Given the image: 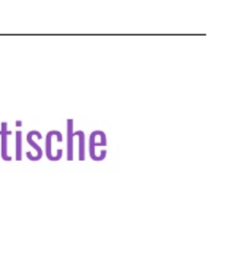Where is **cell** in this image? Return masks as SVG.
<instances>
[{
	"instance_id": "cell-1",
	"label": "cell",
	"mask_w": 241,
	"mask_h": 256,
	"mask_svg": "<svg viewBox=\"0 0 241 256\" xmlns=\"http://www.w3.org/2000/svg\"><path fill=\"white\" fill-rule=\"evenodd\" d=\"M53 136H56L57 137V140L59 142H62L63 141V137H62V134L61 132L59 131H56V130H52L50 132L47 133L46 135V156L48 158V160L50 161H58L61 159L62 157V154H63V150L62 149H59L57 151V155L54 157L52 155V148H51V141H52V137Z\"/></svg>"
},
{
	"instance_id": "cell-2",
	"label": "cell",
	"mask_w": 241,
	"mask_h": 256,
	"mask_svg": "<svg viewBox=\"0 0 241 256\" xmlns=\"http://www.w3.org/2000/svg\"><path fill=\"white\" fill-rule=\"evenodd\" d=\"M96 136H97V131H93L90 135V157L92 158L93 161H99L97 155H96V147L98 146H106L107 145V139H106V134L103 133L101 136L100 142H96Z\"/></svg>"
},
{
	"instance_id": "cell-3",
	"label": "cell",
	"mask_w": 241,
	"mask_h": 256,
	"mask_svg": "<svg viewBox=\"0 0 241 256\" xmlns=\"http://www.w3.org/2000/svg\"><path fill=\"white\" fill-rule=\"evenodd\" d=\"M33 136H38V137H42V135H41V133L40 132H38V131H36V130H34V131H30L29 133H28V135H27V142L37 151V156L36 157H34V156H32L31 155V153L30 152H27L26 153V155H27V157L31 160V161H38V160H40L41 158H42V155H43V152H42V149H41V147L39 146V145H37L34 141H33Z\"/></svg>"
},
{
	"instance_id": "cell-4",
	"label": "cell",
	"mask_w": 241,
	"mask_h": 256,
	"mask_svg": "<svg viewBox=\"0 0 241 256\" xmlns=\"http://www.w3.org/2000/svg\"><path fill=\"white\" fill-rule=\"evenodd\" d=\"M73 125L74 120L68 119L67 120V160H73V139H74V132H73Z\"/></svg>"
},
{
	"instance_id": "cell-5",
	"label": "cell",
	"mask_w": 241,
	"mask_h": 256,
	"mask_svg": "<svg viewBox=\"0 0 241 256\" xmlns=\"http://www.w3.org/2000/svg\"><path fill=\"white\" fill-rule=\"evenodd\" d=\"M7 123L6 122H3L1 124V132L0 134L2 135V139H1V148H2V152H1V155H2V158L3 160L5 161H11L12 158L11 156H8L7 155V138H8V135H11L12 132L11 131H7Z\"/></svg>"
},
{
	"instance_id": "cell-6",
	"label": "cell",
	"mask_w": 241,
	"mask_h": 256,
	"mask_svg": "<svg viewBox=\"0 0 241 256\" xmlns=\"http://www.w3.org/2000/svg\"><path fill=\"white\" fill-rule=\"evenodd\" d=\"M79 137V161L85 160V134L82 130L76 131L73 134Z\"/></svg>"
},
{
	"instance_id": "cell-7",
	"label": "cell",
	"mask_w": 241,
	"mask_h": 256,
	"mask_svg": "<svg viewBox=\"0 0 241 256\" xmlns=\"http://www.w3.org/2000/svg\"><path fill=\"white\" fill-rule=\"evenodd\" d=\"M16 160H22V132H16Z\"/></svg>"
},
{
	"instance_id": "cell-8",
	"label": "cell",
	"mask_w": 241,
	"mask_h": 256,
	"mask_svg": "<svg viewBox=\"0 0 241 256\" xmlns=\"http://www.w3.org/2000/svg\"><path fill=\"white\" fill-rule=\"evenodd\" d=\"M21 124H22V122H21V121H17V122H16V125H17V126H20Z\"/></svg>"
}]
</instances>
